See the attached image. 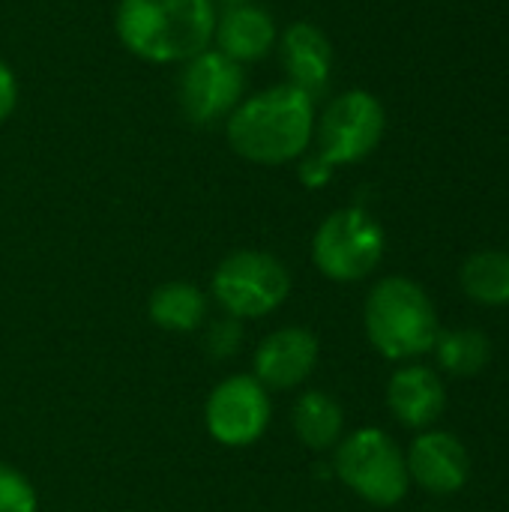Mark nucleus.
<instances>
[{"instance_id":"1","label":"nucleus","mask_w":509,"mask_h":512,"mask_svg":"<svg viewBox=\"0 0 509 512\" xmlns=\"http://www.w3.org/2000/svg\"><path fill=\"white\" fill-rule=\"evenodd\" d=\"M315 99L300 87L279 81L246 93L222 123L228 147L249 165L282 168L297 165L315 138Z\"/></svg>"},{"instance_id":"2","label":"nucleus","mask_w":509,"mask_h":512,"mask_svg":"<svg viewBox=\"0 0 509 512\" xmlns=\"http://www.w3.org/2000/svg\"><path fill=\"white\" fill-rule=\"evenodd\" d=\"M216 12L213 0H117L114 36L144 63L180 66L213 45Z\"/></svg>"},{"instance_id":"3","label":"nucleus","mask_w":509,"mask_h":512,"mask_svg":"<svg viewBox=\"0 0 509 512\" xmlns=\"http://www.w3.org/2000/svg\"><path fill=\"white\" fill-rule=\"evenodd\" d=\"M363 327L372 348L396 363L429 354L441 333L435 303L408 276H384L372 285L363 306Z\"/></svg>"},{"instance_id":"4","label":"nucleus","mask_w":509,"mask_h":512,"mask_svg":"<svg viewBox=\"0 0 509 512\" xmlns=\"http://www.w3.org/2000/svg\"><path fill=\"white\" fill-rule=\"evenodd\" d=\"M294 279L285 261L264 249L228 252L210 279V297L225 309L228 318L255 321L285 306Z\"/></svg>"},{"instance_id":"5","label":"nucleus","mask_w":509,"mask_h":512,"mask_svg":"<svg viewBox=\"0 0 509 512\" xmlns=\"http://www.w3.org/2000/svg\"><path fill=\"white\" fill-rule=\"evenodd\" d=\"M387 129V111L381 99L363 87L336 93L315 117L312 150L333 171L369 159Z\"/></svg>"},{"instance_id":"6","label":"nucleus","mask_w":509,"mask_h":512,"mask_svg":"<svg viewBox=\"0 0 509 512\" xmlns=\"http://www.w3.org/2000/svg\"><path fill=\"white\" fill-rule=\"evenodd\" d=\"M333 471L372 507H396L411 489L405 453L381 429H357L345 435L336 444Z\"/></svg>"},{"instance_id":"7","label":"nucleus","mask_w":509,"mask_h":512,"mask_svg":"<svg viewBox=\"0 0 509 512\" xmlns=\"http://www.w3.org/2000/svg\"><path fill=\"white\" fill-rule=\"evenodd\" d=\"M387 237L363 207H339L312 234V264L330 282L351 285L372 276L384 258Z\"/></svg>"},{"instance_id":"8","label":"nucleus","mask_w":509,"mask_h":512,"mask_svg":"<svg viewBox=\"0 0 509 512\" xmlns=\"http://www.w3.org/2000/svg\"><path fill=\"white\" fill-rule=\"evenodd\" d=\"M246 69L213 45L180 63L177 105L192 126H219L246 96Z\"/></svg>"},{"instance_id":"9","label":"nucleus","mask_w":509,"mask_h":512,"mask_svg":"<svg viewBox=\"0 0 509 512\" xmlns=\"http://www.w3.org/2000/svg\"><path fill=\"white\" fill-rule=\"evenodd\" d=\"M273 420L270 390L255 375H228L219 381L204 402L207 435L231 450L258 444Z\"/></svg>"},{"instance_id":"10","label":"nucleus","mask_w":509,"mask_h":512,"mask_svg":"<svg viewBox=\"0 0 509 512\" xmlns=\"http://www.w3.org/2000/svg\"><path fill=\"white\" fill-rule=\"evenodd\" d=\"M318 357H321V345L312 330L297 324L279 327L258 342L252 354V375L270 393L294 390L312 378Z\"/></svg>"},{"instance_id":"11","label":"nucleus","mask_w":509,"mask_h":512,"mask_svg":"<svg viewBox=\"0 0 509 512\" xmlns=\"http://www.w3.org/2000/svg\"><path fill=\"white\" fill-rule=\"evenodd\" d=\"M276 54L285 72V81L309 93L315 102L327 93L333 81V42L315 21H291L279 30Z\"/></svg>"},{"instance_id":"12","label":"nucleus","mask_w":509,"mask_h":512,"mask_svg":"<svg viewBox=\"0 0 509 512\" xmlns=\"http://www.w3.org/2000/svg\"><path fill=\"white\" fill-rule=\"evenodd\" d=\"M279 24L270 9L261 3H234L219 6L216 27H213V48L222 51L228 60L240 63L243 69L252 63L267 60L276 51Z\"/></svg>"},{"instance_id":"13","label":"nucleus","mask_w":509,"mask_h":512,"mask_svg":"<svg viewBox=\"0 0 509 512\" xmlns=\"http://www.w3.org/2000/svg\"><path fill=\"white\" fill-rule=\"evenodd\" d=\"M411 483L432 495H456L471 477V456L465 444L450 432H423L405 453Z\"/></svg>"},{"instance_id":"14","label":"nucleus","mask_w":509,"mask_h":512,"mask_svg":"<svg viewBox=\"0 0 509 512\" xmlns=\"http://www.w3.org/2000/svg\"><path fill=\"white\" fill-rule=\"evenodd\" d=\"M387 408L408 429H429L447 408V390L435 369L405 366L387 384Z\"/></svg>"},{"instance_id":"15","label":"nucleus","mask_w":509,"mask_h":512,"mask_svg":"<svg viewBox=\"0 0 509 512\" xmlns=\"http://www.w3.org/2000/svg\"><path fill=\"white\" fill-rule=\"evenodd\" d=\"M291 426L306 450L327 453L345 438V411L324 390H306L297 396L291 411Z\"/></svg>"},{"instance_id":"16","label":"nucleus","mask_w":509,"mask_h":512,"mask_svg":"<svg viewBox=\"0 0 509 512\" xmlns=\"http://www.w3.org/2000/svg\"><path fill=\"white\" fill-rule=\"evenodd\" d=\"M210 300L207 294L192 285V282H162L150 300H147V315L150 321L165 330V333H195L207 321Z\"/></svg>"},{"instance_id":"17","label":"nucleus","mask_w":509,"mask_h":512,"mask_svg":"<svg viewBox=\"0 0 509 512\" xmlns=\"http://www.w3.org/2000/svg\"><path fill=\"white\" fill-rule=\"evenodd\" d=\"M462 291L480 306H509V252L483 249L462 264Z\"/></svg>"},{"instance_id":"18","label":"nucleus","mask_w":509,"mask_h":512,"mask_svg":"<svg viewBox=\"0 0 509 512\" xmlns=\"http://www.w3.org/2000/svg\"><path fill=\"white\" fill-rule=\"evenodd\" d=\"M432 351L438 357V366L447 375H456V378L480 375L489 366V360H492V342L480 330H447V333H438V342H435Z\"/></svg>"},{"instance_id":"19","label":"nucleus","mask_w":509,"mask_h":512,"mask_svg":"<svg viewBox=\"0 0 509 512\" xmlns=\"http://www.w3.org/2000/svg\"><path fill=\"white\" fill-rule=\"evenodd\" d=\"M0 512H39V495L27 474L0 462Z\"/></svg>"},{"instance_id":"20","label":"nucleus","mask_w":509,"mask_h":512,"mask_svg":"<svg viewBox=\"0 0 509 512\" xmlns=\"http://www.w3.org/2000/svg\"><path fill=\"white\" fill-rule=\"evenodd\" d=\"M243 339V330H240V321L237 318H225V321H216L210 330H207V351L219 360L237 354V345Z\"/></svg>"},{"instance_id":"21","label":"nucleus","mask_w":509,"mask_h":512,"mask_svg":"<svg viewBox=\"0 0 509 512\" xmlns=\"http://www.w3.org/2000/svg\"><path fill=\"white\" fill-rule=\"evenodd\" d=\"M18 108V75L0 54V123H6Z\"/></svg>"},{"instance_id":"22","label":"nucleus","mask_w":509,"mask_h":512,"mask_svg":"<svg viewBox=\"0 0 509 512\" xmlns=\"http://www.w3.org/2000/svg\"><path fill=\"white\" fill-rule=\"evenodd\" d=\"M297 174H300V183L306 186V189H321V186H327L330 180H333V168L330 165H324L315 153H306L300 162H297Z\"/></svg>"},{"instance_id":"23","label":"nucleus","mask_w":509,"mask_h":512,"mask_svg":"<svg viewBox=\"0 0 509 512\" xmlns=\"http://www.w3.org/2000/svg\"><path fill=\"white\" fill-rule=\"evenodd\" d=\"M216 6H234V3H252V0H213Z\"/></svg>"}]
</instances>
